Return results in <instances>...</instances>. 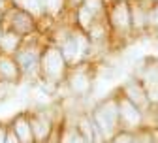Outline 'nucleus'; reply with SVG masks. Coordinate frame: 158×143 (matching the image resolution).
I'll use <instances>...</instances> for the list:
<instances>
[{
  "label": "nucleus",
  "instance_id": "nucleus-2",
  "mask_svg": "<svg viewBox=\"0 0 158 143\" xmlns=\"http://www.w3.org/2000/svg\"><path fill=\"white\" fill-rule=\"evenodd\" d=\"M40 70H42L45 81H51V83L60 81V77H62V74L66 70V58H64L62 51L56 49V47H49L42 55V60H40Z\"/></svg>",
  "mask_w": 158,
  "mask_h": 143
},
{
  "label": "nucleus",
  "instance_id": "nucleus-18",
  "mask_svg": "<svg viewBox=\"0 0 158 143\" xmlns=\"http://www.w3.org/2000/svg\"><path fill=\"white\" fill-rule=\"evenodd\" d=\"M111 143H135V137L130 132H118V134H115Z\"/></svg>",
  "mask_w": 158,
  "mask_h": 143
},
{
  "label": "nucleus",
  "instance_id": "nucleus-21",
  "mask_svg": "<svg viewBox=\"0 0 158 143\" xmlns=\"http://www.w3.org/2000/svg\"><path fill=\"white\" fill-rule=\"evenodd\" d=\"M6 139H8V132L4 126H0V143H6Z\"/></svg>",
  "mask_w": 158,
  "mask_h": 143
},
{
  "label": "nucleus",
  "instance_id": "nucleus-25",
  "mask_svg": "<svg viewBox=\"0 0 158 143\" xmlns=\"http://www.w3.org/2000/svg\"><path fill=\"white\" fill-rule=\"evenodd\" d=\"M0 40H2V30H0Z\"/></svg>",
  "mask_w": 158,
  "mask_h": 143
},
{
  "label": "nucleus",
  "instance_id": "nucleus-6",
  "mask_svg": "<svg viewBox=\"0 0 158 143\" xmlns=\"http://www.w3.org/2000/svg\"><path fill=\"white\" fill-rule=\"evenodd\" d=\"M87 49H89V38L83 32H75L70 38H66L62 47H60L66 62H77V60H81V57L87 53Z\"/></svg>",
  "mask_w": 158,
  "mask_h": 143
},
{
  "label": "nucleus",
  "instance_id": "nucleus-19",
  "mask_svg": "<svg viewBox=\"0 0 158 143\" xmlns=\"http://www.w3.org/2000/svg\"><path fill=\"white\" fill-rule=\"evenodd\" d=\"M60 2H62V0H42V6L47 8L49 11H55V10L60 8Z\"/></svg>",
  "mask_w": 158,
  "mask_h": 143
},
{
  "label": "nucleus",
  "instance_id": "nucleus-10",
  "mask_svg": "<svg viewBox=\"0 0 158 143\" xmlns=\"http://www.w3.org/2000/svg\"><path fill=\"white\" fill-rule=\"evenodd\" d=\"M30 124H32V134H34V139L36 141H44L49 136L51 122H49L47 117H44V115H34L30 119Z\"/></svg>",
  "mask_w": 158,
  "mask_h": 143
},
{
  "label": "nucleus",
  "instance_id": "nucleus-16",
  "mask_svg": "<svg viewBox=\"0 0 158 143\" xmlns=\"http://www.w3.org/2000/svg\"><path fill=\"white\" fill-rule=\"evenodd\" d=\"M19 2H21V8L30 15H38L42 11V0H19Z\"/></svg>",
  "mask_w": 158,
  "mask_h": 143
},
{
  "label": "nucleus",
  "instance_id": "nucleus-5",
  "mask_svg": "<svg viewBox=\"0 0 158 143\" xmlns=\"http://www.w3.org/2000/svg\"><path fill=\"white\" fill-rule=\"evenodd\" d=\"M123 96H126L134 106H137L143 113L147 111V109H151L152 106H151V102H149V96H147V90H145V87L141 85V81L139 79H135V77H130V79H126L124 83H123V92H121Z\"/></svg>",
  "mask_w": 158,
  "mask_h": 143
},
{
  "label": "nucleus",
  "instance_id": "nucleus-11",
  "mask_svg": "<svg viewBox=\"0 0 158 143\" xmlns=\"http://www.w3.org/2000/svg\"><path fill=\"white\" fill-rule=\"evenodd\" d=\"M40 60H42V58H40L38 53L32 51V49L21 51L17 55V64H19V68H21L23 72H32V70L40 68Z\"/></svg>",
  "mask_w": 158,
  "mask_h": 143
},
{
  "label": "nucleus",
  "instance_id": "nucleus-8",
  "mask_svg": "<svg viewBox=\"0 0 158 143\" xmlns=\"http://www.w3.org/2000/svg\"><path fill=\"white\" fill-rule=\"evenodd\" d=\"M19 64H17V60H13L11 57L8 55H0V81H8V83H11V81L17 79L19 75Z\"/></svg>",
  "mask_w": 158,
  "mask_h": 143
},
{
  "label": "nucleus",
  "instance_id": "nucleus-17",
  "mask_svg": "<svg viewBox=\"0 0 158 143\" xmlns=\"http://www.w3.org/2000/svg\"><path fill=\"white\" fill-rule=\"evenodd\" d=\"M62 143H89V141L79 130H70V132H66Z\"/></svg>",
  "mask_w": 158,
  "mask_h": 143
},
{
  "label": "nucleus",
  "instance_id": "nucleus-3",
  "mask_svg": "<svg viewBox=\"0 0 158 143\" xmlns=\"http://www.w3.org/2000/svg\"><path fill=\"white\" fill-rule=\"evenodd\" d=\"M107 23L113 30L128 36L132 30V15H130V0H115L107 11Z\"/></svg>",
  "mask_w": 158,
  "mask_h": 143
},
{
  "label": "nucleus",
  "instance_id": "nucleus-15",
  "mask_svg": "<svg viewBox=\"0 0 158 143\" xmlns=\"http://www.w3.org/2000/svg\"><path fill=\"white\" fill-rule=\"evenodd\" d=\"M81 6H85V8H87L94 17L106 11V4H104V0H83V4H81Z\"/></svg>",
  "mask_w": 158,
  "mask_h": 143
},
{
  "label": "nucleus",
  "instance_id": "nucleus-4",
  "mask_svg": "<svg viewBox=\"0 0 158 143\" xmlns=\"http://www.w3.org/2000/svg\"><path fill=\"white\" fill-rule=\"evenodd\" d=\"M118 124L124 128V132L137 130L143 124V111L123 94L118 96Z\"/></svg>",
  "mask_w": 158,
  "mask_h": 143
},
{
  "label": "nucleus",
  "instance_id": "nucleus-7",
  "mask_svg": "<svg viewBox=\"0 0 158 143\" xmlns=\"http://www.w3.org/2000/svg\"><path fill=\"white\" fill-rule=\"evenodd\" d=\"M68 85H70V90L77 96H85L90 92L92 89V81H90V75L83 70H77L75 74L70 75L68 79Z\"/></svg>",
  "mask_w": 158,
  "mask_h": 143
},
{
  "label": "nucleus",
  "instance_id": "nucleus-9",
  "mask_svg": "<svg viewBox=\"0 0 158 143\" xmlns=\"http://www.w3.org/2000/svg\"><path fill=\"white\" fill-rule=\"evenodd\" d=\"M13 132H15V136L19 137V141H21V143H32L34 141L32 124H30V120L25 115H19L13 120Z\"/></svg>",
  "mask_w": 158,
  "mask_h": 143
},
{
  "label": "nucleus",
  "instance_id": "nucleus-1",
  "mask_svg": "<svg viewBox=\"0 0 158 143\" xmlns=\"http://www.w3.org/2000/svg\"><path fill=\"white\" fill-rule=\"evenodd\" d=\"M96 128L100 130L104 139H111L118 128V96L106 98L92 113L90 119Z\"/></svg>",
  "mask_w": 158,
  "mask_h": 143
},
{
  "label": "nucleus",
  "instance_id": "nucleus-23",
  "mask_svg": "<svg viewBox=\"0 0 158 143\" xmlns=\"http://www.w3.org/2000/svg\"><path fill=\"white\" fill-rule=\"evenodd\" d=\"M0 8H4V0H0Z\"/></svg>",
  "mask_w": 158,
  "mask_h": 143
},
{
  "label": "nucleus",
  "instance_id": "nucleus-22",
  "mask_svg": "<svg viewBox=\"0 0 158 143\" xmlns=\"http://www.w3.org/2000/svg\"><path fill=\"white\" fill-rule=\"evenodd\" d=\"M72 2H75V4H83V0H72Z\"/></svg>",
  "mask_w": 158,
  "mask_h": 143
},
{
  "label": "nucleus",
  "instance_id": "nucleus-14",
  "mask_svg": "<svg viewBox=\"0 0 158 143\" xmlns=\"http://www.w3.org/2000/svg\"><path fill=\"white\" fill-rule=\"evenodd\" d=\"M77 19H79V25H81V28H85V30H90V27H92L94 21H96V17H94L85 6H79V10H77Z\"/></svg>",
  "mask_w": 158,
  "mask_h": 143
},
{
  "label": "nucleus",
  "instance_id": "nucleus-13",
  "mask_svg": "<svg viewBox=\"0 0 158 143\" xmlns=\"http://www.w3.org/2000/svg\"><path fill=\"white\" fill-rule=\"evenodd\" d=\"M21 34H17L15 30H10V32H4L2 34V40H0V49L4 53H13L17 51V45H19V38Z\"/></svg>",
  "mask_w": 158,
  "mask_h": 143
},
{
  "label": "nucleus",
  "instance_id": "nucleus-12",
  "mask_svg": "<svg viewBox=\"0 0 158 143\" xmlns=\"http://www.w3.org/2000/svg\"><path fill=\"white\" fill-rule=\"evenodd\" d=\"M13 27H15V32L17 34H27L32 30V15L27 13L25 10L17 11L15 13V19H13Z\"/></svg>",
  "mask_w": 158,
  "mask_h": 143
},
{
  "label": "nucleus",
  "instance_id": "nucleus-24",
  "mask_svg": "<svg viewBox=\"0 0 158 143\" xmlns=\"http://www.w3.org/2000/svg\"><path fill=\"white\" fill-rule=\"evenodd\" d=\"M151 2H152V4H156V2H158V0H151Z\"/></svg>",
  "mask_w": 158,
  "mask_h": 143
},
{
  "label": "nucleus",
  "instance_id": "nucleus-20",
  "mask_svg": "<svg viewBox=\"0 0 158 143\" xmlns=\"http://www.w3.org/2000/svg\"><path fill=\"white\" fill-rule=\"evenodd\" d=\"M6 143H21V141H19V137L15 136V132H10V134H8V139H6Z\"/></svg>",
  "mask_w": 158,
  "mask_h": 143
}]
</instances>
